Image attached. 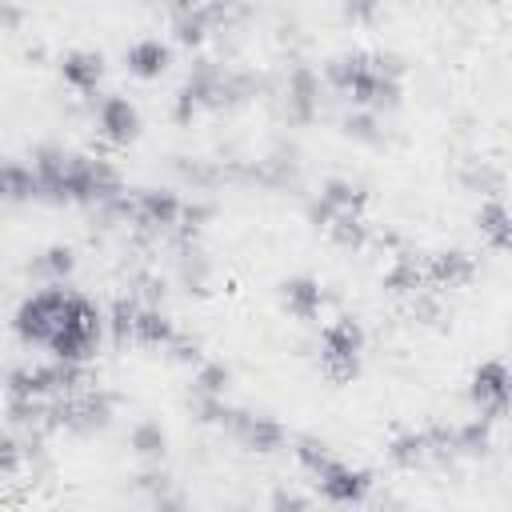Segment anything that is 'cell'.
I'll return each instance as SVG.
<instances>
[{
  "instance_id": "6da1fadb",
  "label": "cell",
  "mask_w": 512,
  "mask_h": 512,
  "mask_svg": "<svg viewBox=\"0 0 512 512\" xmlns=\"http://www.w3.org/2000/svg\"><path fill=\"white\" fill-rule=\"evenodd\" d=\"M96 336H100V312H96V304L84 300V296H76V292H68V300H64V320H60L52 344H48L52 356L64 360V364H80V360L92 352Z\"/></svg>"
},
{
  "instance_id": "7a4b0ae2",
  "label": "cell",
  "mask_w": 512,
  "mask_h": 512,
  "mask_svg": "<svg viewBox=\"0 0 512 512\" xmlns=\"http://www.w3.org/2000/svg\"><path fill=\"white\" fill-rule=\"evenodd\" d=\"M64 300L68 292L64 288H44L36 296H28L16 312V332L24 340H36V344H52L60 320H64Z\"/></svg>"
},
{
  "instance_id": "3957f363",
  "label": "cell",
  "mask_w": 512,
  "mask_h": 512,
  "mask_svg": "<svg viewBox=\"0 0 512 512\" xmlns=\"http://www.w3.org/2000/svg\"><path fill=\"white\" fill-rule=\"evenodd\" d=\"M360 344H364V336H360L356 320H336V324H328V328H324V368H328V376H336V380L356 376Z\"/></svg>"
},
{
  "instance_id": "277c9868",
  "label": "cell",
  "mask_w": 512,
  "mask_h": 512,
  "mask_svg": "<svg viewBox=\"0 0 512 512\" xmlns=\"http://www.w3.org/2000/svg\"><path fill=\"white\" fill-rule=\"evenodd\" d=\"M472 400L488 416H496L512 404V372H508L504 360H488L472 372Z\"/></svg>"
},
{
  "instance_id": "5b68a950",
  "label": "cell",
  "mask_w": 512,
  "mask_h": 512,
  "mask_svg": "<svg viewBox=\"0 0 512 512\" xmlns=\"http://www.w3.org/2000/svg\"><path fill=\"white\" fill-rule=\"evenodd\" d=\"M316 488L332 500V504H356L364 492H368V476L340 464V460H328L320 472H316Z\"/></svg>"
},
{
  "instance_id": "8992f818",
  "label": "cell",
  "mask_w": 512,
  "mask_h": 512,
  "mask_svg": "<svg viewBox=\"0 0 512 512\" xmlns=\"http://www.w3.org/2000/svg\"><path fill=\"white\" fill-rule=\"evenodd\" d=\"M136 128H140V116H136V108H132L124 96H108V100L100 104V132H104L112 144H128V140L136 136Z\"/></svg>"
},
{
  "instance_id": "52a82bcc",
  "label": "cell",
  "mask_w": 512,
  "mask_h": 512,
  "mask_svg": "<svg viewBox=\"0 0 512 512\" xmlns=\"http://www.w3.org/2000/svg\"><path fill=\"white\" fill-rule=\"evenodd\" d=\"M476 228L480 236L492 244V248H512V208L500 204V200H488L480 212H476Z\"/></svg>"
},
{
  "instance_id": "ba28073f",
  "label": "cell",
  "mask_w": 512,
  "mask_h": 512,
  "mask_svg": "<svg viewBox=\"0 0 512 512\" xmlns=\"http://www.w3.org/2000/svg\"><path fill=\"white\" fill-rule=\"evenodd\" d=\"M100 56L96 52H84V48H76V52H68L64 60H60V76L72 84V88H80V92H92L96 88V80H100Z\"/></svg>"
},
{
  "instance_id": "9c48e42d",
  "label": "cell",
  "mask_w": 512,
  "mask_h": 512,
  "mask_svg": "<svg viewBox=\"0 0 512 512\" xmlns=\"http://www.w3.org/2000/svg\"><path fill=\"white\" fill-rule=\"evenodd\" d=\"M128 68L136 76H160L168 68V44H160L156 36H144L128 48Z\"/></svg>"
},
{
  "instance_id": "30bf717a",
  "label": "cell",
  "mask_w": 512,
  "mask_h": 512,
  "mask_svg": "<svg viewBox=\"0 0 512 512\" xmlns=\"http://www.w3.org/2000/svg\"><path fill=\"white\" fill-rule=\"evenodd\" d=\"M320 284L316 280H308V276H296V280H288L284 284V304H288V312H296L300 320H312L316 312H320Z\"/></svg>"
},
{
  "instance_id": "8fae6325",
  "label": "cell",
  "mask_w": 512,
  "mask_h": 512,
  "mask_svg": "<svg viewBox=\"0 0 512 512\" xmlns=\"http://www.w3.org/2000/svg\"><path fill=\"white\" fill-rule=\"evenodd\" d=\"M132 340H140V344H168L172 340V324L156 308H140V316L132 324Z\"/></svg>"
},
{
  "instance_id": "7c38bea8",
  "label": "cell",
  "mask_w": 512,
  "mask_h": 512,
  "mask_svg": "<svg viewBox=\"0 0 512 512\" xmlns=\"http://www.w3.org/2000/svg\"><path fill=\"white\" fill-rule=\"evenodd\" d=\"M140 216L148 224H172L180 216V200L172 192H144L140 196Z\"/></svg>"
},
{
  "instance_id": "4fadbf2b",
  "label": "cell",
  "mask_w": 512,
  "mask_h": 512,
  "mask_svg": "<svg viewBox=\"0 0 512 512\" xmlns=\"http://www.w3.org/2000/svg\"><path fill=\"white\" fill-rule=\"evenodd\" d=\"M432 276L436 280H448V284H460V280L472 276V260L464 252H444V256L432 260Z\"/></svg>"
},
{
  "instance_id": "5bb4252c",
  "label": "cell",
  "mask_w": 512,
  "mask_h": 512,
  "mask_svg": "<svg viewBox=\"0 0 512 512\" xmlns=\"http://www.w3.org/2000/svg\"><path fill=\"white\" fill-rule=\"evenodd\" d=\"M4 192H8V200H24V196H36V176H32V168L8 164V168H4Z\"/></svg>"
},
{
  "instance_id": "9a60e30c",
  "label": "cell",
  "mask_w": 512,
  "mask_h": 512,
  "mask_svg": "<svg viewBox=\"0 0 512 512\" xmlns=\"http://www.w3.org/2000/svg\"><path fill=\"white\" fill-rule=\"evenodd\" d=\"M244 436H248V444H256L260 452H272V448L280 444V428L268 424V420H248V424H244Z\"/></svg>"
},
{
  "instance_id": "2e32d148",
  "label": "cell",
  "mask_w": 512,
  "mask_h": 512,
  "mask_svg": "<svg viewBox=\"0 0 512 512\" xmlns=\"http://www.w3.org/2000/svg\"><path fill=\"white\" fill-rule=\"evenodd\" d=\"M132 440H136V448H140L144 456H156V452L164 448V432H160L156 424H144V428H136V436H132Z\"/></svg>"
},
{
  "instance_id": "e0dca14e",
  "label": "cell",
  "mask_w": 512,
  "mask_h": 512,
  "mask_svg": "<svg viewBox=\"0 0 512 512\" xmlns=\"http://www.w3.org/2000/svg\"><path fill=\"white\" fill-rule=\"evenodd\" d=\"M424 436H404V440H396L392 444V460H400V464H408V460H416L420 452H424Z\"/></svg>"
},
{
  "instance_id": "ac0fdd59",
  "label": "cell",
  "mask_w": 512,
  "mask_h": 512,
  "mask_svg": "<svg viewBox=\"0 0 512 512\" xmlns=\"http://www.w3.org/2000/svg\"><path fill=\"white\" fill-rule=\"evenodd\" d=\"M44 264H48L56 276H64V272H72V252H68V248H52Z\"/></svg>"
},
{
  "instance_id": "d6986e66",
  "label": "cell",
  "mask_w": 512,
  "mask_h": 512,
  "mask_svg": "<svg viewBox=\"0 0 512 512\" xmlns=\"http://www.w3.org/2000/svg\"><path fill=\"white\" fill-rule=\"evenodd\" d=\"M224 380H228V376H224L220 368H204V372H200V384H204L208 392H220V388H224Z\"/></svg>"
},
{
  "instance_id": "ffe728a7",
  "label": "cell",
  "mask_w": 512,
  "mask_h": 512,
  "mask_svg": "<svg viewBox=\"0 0 512 512\" xmlns=\"http://www.w3.org/2000/svg\"><path fill=\"white\" fill-rule=\"evenodd\" d=\"M276 508H280V512H300V500H296V496H280Z\"/></svg>"
}]
</instances>
